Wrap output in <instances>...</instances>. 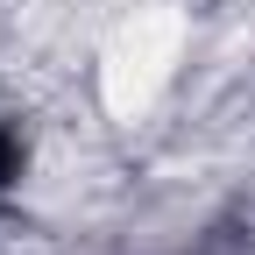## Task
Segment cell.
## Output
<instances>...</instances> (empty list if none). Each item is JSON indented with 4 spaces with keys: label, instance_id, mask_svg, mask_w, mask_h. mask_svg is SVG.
Segmentation results:
<instances>
[{
    "label": "cell",
    "instance_id": "cell-1",
    "mask_svg": "<svg viewBox=\"0 0 255 255\" xmlns=\"http://www.w3.org/2000/svg\"><path fill=\"white\" fill-rule=\"evenodd\" d=\"M14 170H21V149H14V142H7V135H0V184H7V177H14Z\"/></svg>",
    "mask_w": 255,
    "mask_h": 255
}]
</instances>
